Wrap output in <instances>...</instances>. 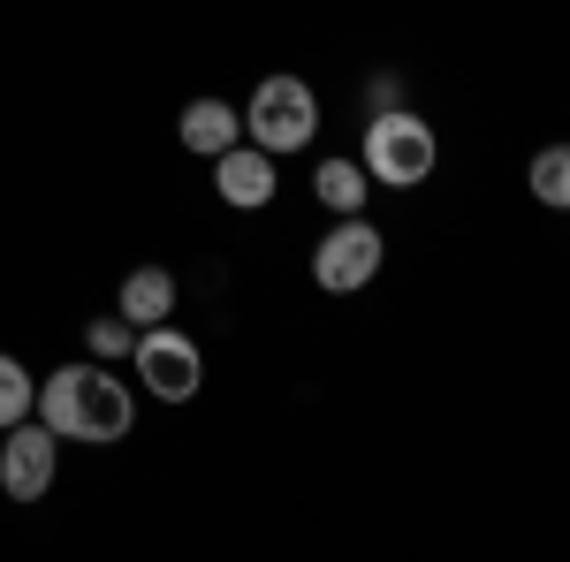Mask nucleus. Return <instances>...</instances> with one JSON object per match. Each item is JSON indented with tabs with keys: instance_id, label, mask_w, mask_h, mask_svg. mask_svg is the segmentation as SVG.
<instances>
[{
	"instance_id": "4468645a",
	"label": "nucleus",
	"mask_w": 570,
	"mask_h": 562,
	"mask_svg": "<svg viewBox=\"0 0 570 562\" xmlns=\"http://www.w3.org/2000/svg\"><path fill=\"white\" fill-rule=\"evenodd\" d=\"M365 107H373V115H389V107H403V77H395V69H381V77L365 85Z\"/></svg>"
},
{
	"instance_id": "9d476101",
	"label": "nucleus",
	"mask_w": 570,
	"mask_h": 562,
	"mask_svg": "<svg viewBox=\"0 0 570 562\" xmlns=\"http://www.w3.org/2000/svg\"><path fill=\"white\" fill-rule=\"evenodd\" d=\"M365 160H343V152H327L320 168H312V198L327 206V214H365Z\"/></svg>"
},
{
	"instance_id": "f8f14e48",
	"label": "nucleus",
	"mask_w": 570,
	"mask_h": 562,
	"mask_svg": "<svg viewBox=\"0 0 570 562\" xmlns=\"http://www.w3.org/2000/svg\"><path fill=\"white\" fill-rule=\"evenodd\" d=\"M31 411H39V381L23 373V357L0 349V433L16 426V418H31Z\"/></svg>"
},
{
	"instance_id": "f03ea898",
	"label": "nucleus",
	"mask_w": 570,
	"mask_h": 562,
	"mask_svg": "<svg viewBox=\"0 0 570 562\" xmlns=\"http://www.w3.org/2000/svg\"><path fill=\"white\" fill-rule=\"evenodd\" d=\"M434 168H441V137L426 115H411V107L365 115V175L381 190H419Z\"/></svg>"
},
{
	"instance_id": "6e6552de",
	"label": "nucleus",
	"mask_w": 570,
	"mask_h": 562,
	"mask_svg": "<svg viewBox=\"0 0 570 562\" xmlns=\"http://www.w3.org/2000/svg\"><path fill=\"white\" fill-rule=\"evenodd\" d=\"M236 137H244V115H236L228 99H214V91H206V99H190V107L176 115V145H183V152H198V160L228 152Z\"/></svg>"
},
{
	"instance_id": "7ed1b4c3",
	"label": "nucleus",
	"mask_w": 570,
	"mask_h": 562,
	"mask_svg": "<svg viewBox=\"0 0 570 562\" xmlns=\"http://www.w3.org/2000/svg\"><path fill=\"white\" fill-rule=\"evenodd\" d=\"M244 137L266 145L274 160H282V152H305L312 137H320V91H312L305 77H289V69L259 77L252 99H244Z\"/></svg>"
},
{
	"instance_id": "f257e3e1",
	"label": "nucleus",
	"mask_w": 570,
	"mask_h": 562,
	"mask_svg": "<svg viewBox=\"0 0 570 562\" xmlns=\"http://www.w3.org/2000/svg\"><path fill=\"white\" fill-rule=\"evenodd\" d=\"M39 418L61 433V441L107 448V441H130L137 388H122V373H107L99 357H85V365H61L53 381H39Z\"/></svg>"
},
{
	"instance_id": "423d86ee",
	"label": "nucleus",
	"mask_w": 570,
	"mask_h": 562,
	"mask_svg": "<svg viewBox=\"0 0 570 562\" xmlns=\"http://www.w3.org/2000/svg\"><path fill=\"white\" fill-rule=\"evenodd\" d=\"M53 472H61V433L46 426L39 411L0 433V494L8 502H46Z\"/></svg>"
},
{
	"instance_id": "0eeeda50",
	"label": "nucleus",
	"mask_w": 570,
	"mask_h": 562,
	"mask_svg": "<svg viewBox=\"0 0 570 562\" xmlns=\"http://www.w3.org/2000/svg\"><path fill=\"white\" fill-rule=\"evenodd\" d=\"M214 190L220 206H236V214H266L274 206V190H282V168H274V152L266 145H228V152H214Z\"/></svg>"
},
{
	"instance_id": "ddd939ff",
	"label": "nucleus",
	"mask_w": 570,
	"mask_h": 562,
	"mask_svg": "<svg viewBox=\"0 0 570 562\" xmlns=\"http://www.w3.org/2000/svg\"><path fill=\"white\" fill-rule=\"evenodd\" d=\"M130 343H137V327L122 319V312H107V319H91V327H85V349L99 357V365H115V357H130Z\"/></svg>"
},
{
	"instance_id": "9b49d317",
	"label": "nucleus",
	"mask_w": 570,
	"mask_h": 562,
	"mask_svg": "<svg viewBox=\"0 0 570 562\" xmlns=\"http://www.w3.org/2000/svg\"><path fill=\"white\" fill-rule=\"evenodd\" d=\"M525 190H532V206H548V214H570V145H540V152H532Z\"/></svg>"
},
{
	"instance_id": "20e7f679",
	"label": "nucleus",
	"mask_w": 570,
	"mask_h": 562,
	"mask_svg": "<svg viewBox=\"0 0 570 562\" xmlns=\"http://www.w3.org/2000/svg\"><path fill=\"white\" fill-rule=\"evenodd\" d=\"M381 266H389V236L365 214H335V228L312 244V282L327 297H357L365 282H381Z\"/></svg>"
},
{
	"instance_id": "39448f33",
	"label": "nucleus",
	"mask_w": 570,
	"mask_h": 562,
	"mask_svg": "<svg viewBox=\"0 0 570 562\" xmlns=\"http://www.w3.org/2000/svg\"><path fill=\"white\" fill-rule=\"evenodd\" d=\"M130 365H137V388L145 395H160V403H190V395L206 388V349L190 343L183 327H137V343H130Z\"/></svg>"
},
{
	"instance_id": "1a4fd4ad",
	"label": "nucleus",
	"mask_w": 570,
	"mask_h": 562,
	"mask_svg": "<svg viewBox=\"0 0 570 562\" xmlns=\"http://www.w3.org/2000/svg\"><path fill=\"white\" fill-rule=\"evenodd\" d=\"M176 274L168 266H130L122 274V289H115V312L130 319V327H160V319H176Z\"/></svg>"
}]
</instances>
